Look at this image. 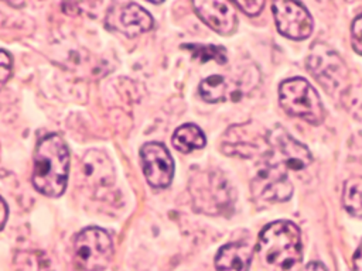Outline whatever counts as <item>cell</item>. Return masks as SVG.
Segmentation results:
<instances>
[{
  "mask_svg": "<svg viewBox=\"0 0 362 271\" xmlns=\"http://www.w3.org/2000/svg\"><path fill=\"white\" fill-rule=\"evenodd\" d=\"M252 192L256 198L269 202L287 200L293 193V185L287 172L263 161L252 181Z\"/></svg>",
  "mask_w": 362,
  "mask_h": 271,
  "instance_id": "cell-9",
  "label": "cell"
},
{
  "mask_svg": "<svg viewBox=\"0 0 362 271\" xmlns=\"http://www.w3.org/2000/svg\"><path fill=\"white\" fill-rule=\"evenodd\" d=\"M191 193L197 209L208 215L229 213L233 205V191L228 179L215 171L198 172L191 179Z\"/></svg>",
  "mask_w": 362,
  "mask_h": 271,
  "instance_id": "cell-3",
  "label": "cell"
},
{
  "mask_svg": "<svg viewBox=\"0 0 362 271\" xmlns=\"http://www.w3.org/2000/svg\"><path fill=\"white\" fill-rule=\"evenodd\" d=\"M257 253L267 265L279 271L293 270L303 255L298 227L288 220H277L267 224L259 234Z\"/></svg>",
  "mask_w": 362,
  "mask_h": 271,
  "instance_id": "cell-2",
  "label": "cell"
},
{
  "mask_svg": "<svg viewBox=\"0 0 362 271\" xmlns=\"http://www.w3.org/2000/svg\"><path fill=\"white\" fill-rule=\"evenodd\" d=\"M14 271H52L49 257L37 248L20 250L14 254Z\"/></svg>",
  "mask_w": 362,
  "mask_h": 271,
  "instance_id": "cell-17",
  "label": "cell"
},
{
  "mask_svg": "<svg viewBox=\"0 0 362 271\" xmlns=\"http://www.w3.org/2000/svg\"><path fill=\"white\" fill-rule=\"evenodd\" d=\"M198 17L214 31L228 35L236 28V14L229 3L216 0H198L192 3Z\"/></svg>",
  "mask_w": 362,
  "mask_h": 271,
  "instance_id": "cell-13",
  "label": "cell"
},
{
  "mask_svg": "<svg viewBox=\"0 0 362 271\" xmlns=\"http://www.w3.org/2000/svg\"><path fill=\"white\" fill-rule=\"evenodd\" d=\"M267 143L269 151L263 155L264 161L287 174L288 171H301L311 162V154L307 147L280 127L267 133Z\"/></svg>",
  "mask_w": 362,
  "mask_h": 271,
  "instance_id": "cell-7",
  "label": "cell"
},
{
  "mask_svg": "<svg viewBox=\"0 0 362 271\" xmlns=\"http://www.w3.org/2000/svg\"><path fill=\"white\" fill-rule=\"evenodd\" d=\"M279 100L286 113L311 124L324 120V107L315 89L303 78L284 80L279 88Z\"/></svg>",
  "mask_w": 362,
  "mask_h": 271,
  "instance_id": "cell-4",
  "label": "cell"
},
{
  "mask_svg": "<svg viewBox=\"0 0 362 271\" xmlns=\"http://www.w3.org/2000/svg\"><path fill=\"white\" fill-rule=\"evenodd\" d=\"M233 4L236 7H239L243 13L249 14V16H256L262 11L263 6H264V1H259V0H243V1H233Z\"/></svg>",
  "mask_w": 362,
  "mask_h": 271,
  "instance_id": "cell-22",
  "label": "cell"
},
{
  "mask_svg": "<svg viewBox=\"0 0 362 271\" xmlns=\"http://www.w3.org/2000/svg\"><path fill=\"white\" fill-rule=\"evenodd\" d=\"M351 40L354 49L362 55V13L354 20L351 27Z\"/></svg>",
  "mask_w": 362,
  "mask_h": 271,
  "instance_id": "cell-21",
  "label": "cell"
},
{
  "mask_svg": "<svg viewBox=\"0 0 362 271\" xmlns=\"http://www.w3.org/2000/svg\"><path fill=\"white\" fill-rule=\"evenodd\" d=\"M4 23H6V17H4L3 13H0V27H1Z\"/></svg>",
  "mask_w": 362,
  "mask_h": 271,
  "instance_id": "cell-27",
  "label": "cell"
},
{
  "mask_svg": "<svg viewBox=\"0 0 362 271\" xmlns=\"http://www.w3.org/2000/svg\"><path fill=\"white\" fill-rule=\"evenodd\" d=\"M182 48L188 49L191 52V55L201 62H206V61H216L219 64L226 62V51L223 47L185 44V45H182Z\"/></svg>",
  "mask_w": 362,
  "mask_h": 271,
  "instance_id": "cell-20",
  "label": "cell"
},
{
  "mask_svg": "<svg viewBox=\"0 0 362 271\" xmlns=\"http://www.w3.org/2000/svg\"><path fill=\"white\" fill-rule=\"evenodd\" d=\"M279 31L291 40H304L311 34L313 18L297 1H274L272 4Z\"/></svg>",
  "mask_w": 362,
  "mask_h": 271,
  "instance_id": "cell-10",
  "label": "cell"
},
{
  "mask_svg": "<svg viewBox=\"0 0 362 271\" xmlns=\"http://www.w3.org/2000/svg\"><path fill=\"white\" fill-rule=\"evenodd\" d=\"M13 61L8 52L0 49V82H6L11 75Z\"/></svg>",
  "mask_w": 362,
  "mask_h": 271,
  "instance_id": "cell-23",
  "label": "cell"
},
{
  "mask_svg": "<svg viewBox=\"0 0 362 271\" xmlns=\"http://www.w3.org/2000/svg\"><path fill=\"white\" fill-rule=\"evenodd\" d=\"M69 174V151L58 134L44 136L34 151L33 185L45 196L64 193Z\"/></svg>",
  "mask_w": 362,
  "mask_h": 271,
  "instance_id": "cell-1",
  "label": "cell"
},
{
  "mask_svg": "<svg viewBox=\"0 0 362 271\" xmlns=\"http://www.w3.org/2000/svg\"><path fill=\"white\" fill-rule=\"evenodd\" d=\"M307 66L311 75L325 90L335 93L345 88L348 79L346 65L341 56L327 44H313L307 58Z\"/></svg>",
  "mask_w": 362,
  "mask_h": 271,
  "instance_id": "cell-6",
  "label": "cell"
},
{
  "mask_svg": "<svg viewBox=\"0 0 362 271\" xmlns=\"http://www.w3.org/2000/svg\"><path fill=\"white\" fill-rule=\"evenodd\" d=\"M252 260V248L245 243H229L215 257L216 271H247Z\"/></svg>",
  "mask_w": 362,
  "mask_h": 271,
  "instance_id": "cell-15",
  "label": "cell"
},
{
  "mask_svg": "<svg viewBox=\"0 0 362 271\" xmlns=\"http://www.w3.org/2000/svg\"><path fill=\"white\" fill-rule=\"evenodd\" d=\"M342 203L348 213L362 217V176H352L345 182Z\"/></svg>",
  "mask_w": 362,
  "mask_h": 271,
  "instance_id": "cell-18",
  "label": "cell"
},
{
  "mask_svg": "<svg viewBox=\"0 0 362 271\" xmlns=\"http://www.w3.org/2000/svg\"><path fill=\"white\" fill-rule=\"evenodd\" d=\"M249 130V126H235L228 130L223 138V151L226 154L239 155V157H253L257 154H266L269 151L267 134L260 136Z\"/></svg>",
  "mask_w": 362,
  "mask_h": 271,
  "instance_id": "cell-12",
  "label": "cell"
},
{
  "mask_svg": "<svg viewBox=\"0 0 362 271\" xmlns=\"http://www.w3.org/2000/svg\"><path fill=\"white\" fill-rule=\"evenodd\" d=\"M352 265H354V271H362V243L354 254Z\"/></svg>",
  "mask_w": 362,
  "mask_h": 271,
  "instance_id": "cell-24",
  "label": "cell"
},
{
  "mask_svg": "<svg viewBox=\"0 0 362 271\" xmlns=\"http://www.w3.org/2000/svg\"><path fill=\"white\" fill-rule=\"evenodd\" d=\"M113 257V243L100 227H86L74 241L75 264L83 271H102Z\"/></svg>",
  "mask_w": 362,
  "mask_h": 271,
  "instance_id": "cell-5",
  "label": "cell"
},
{
  "mask_svg": "<svg viewBox=\"0 0 362 271\" xmlns=\"http://www.w3.org/2000/svg\"><path fill=\"white\" fill-rule=\"evenodd\" d=\"M144 176L153 188H167L174 175V161L161 143H146L140 150Z\"/></svg>",
  "mask_w": 362,
  "mask_h": 271,
  "instance_id": "cell-8",
  "label": "cell"
},
{
  "mask_svg": "<svg viewBox=\"0 0 362 271\" xmlns=\"http://www.w3.org/2000/svg\"><path fill=\"white\" fill-rule=\"evenodd\" d=\"M7 215H8V209H7V205L6 202L3 200V198L0 196V230L3 229V226L6 224V220H7Z\"/></svg>",
  "mask_w": 362,
  "mask_h": 271,
  "instance_id": "cell-25",
  "label": "cell"
},
{
  "mask_svg": "<svg viewBox=\"0 0 362 271\" xmlns=\"http://www.w3.org/2000/svg\"><path fill=\"white\" fill-rule=\"evenodd\" d=\"M173 145L180 152H191L199 150L205 145V136L202 130L195 124H182L180 126L173 136Z\"/></svg>",
  "mask_w": 362,
  "mask_h": 271,
  "instance_id": "cell-16",
  "label": "cell"
},
{
  "mask_svg": "<svg viewBox=\"0 0 362 271\" xmlns=\"http://www.w3.org/2000/svg\"><path fill=\"white\" fill-rule=\"evenodd\" d=\"M304 271H327V268L324 267L322 263H320V261H313V263H310V264L304 268Z\"/></svg>",
  "mask_w": 362,
  "mask_h": 271,
  "instance_id": "cell-26",
  "label": "cell"
},
{
  "mask_svg": "<svg viewBox=\"0 0 362 271\" xmlns=\"http://www.w3.org/2000/svg\"><path fill=\"white\" fill-rule=\"evenodd\" d=\"M106 25L126 37H136L153 28V17L136 3L116 4L107 14Z\"/></svg>",
  "mask_w": 362,
  "mask_h": 271,
  "instance_id": "cell-11",
  "label": "cell"
},
{
  "mask_svg": "<svg viewBox=\"0 0 362 271\" xmlns=\"http://www.w3.org/2000/svg\"><path fill=\"white\" fill-rule=\"evenodd\" d=\"M229 93L228 80L221 75H212L205 78L199 85V95L204 100L215 103L226 99Z\"/></svg>",
  "mask_w": 362,
  "mask_h": 271,
  "instance_id": "cell-19",
  "label": "cell"
},
{
  "mask_svg": "<svg viewBox=\"0 0 362 271\" xmlns=\"http://www.w3.org/2000/svg\"><path fill=\"white\" fill-rule=\"evenodd\" d=\"M81 171L86 183L92 188H107L115 181V169L109 157L99 150L88 151L81 164Z\"/></svg>",
  "mask_w": 362,
  "mask_h": 271,
  "instance_id": "cell-14",
  "label": "cell"
}]
</instances>
